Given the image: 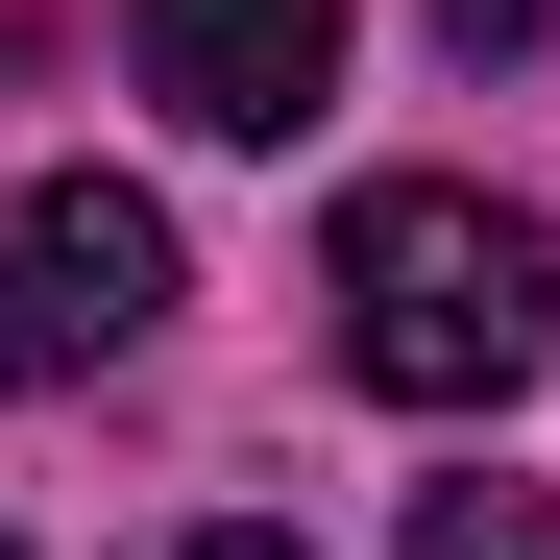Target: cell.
<instances>
[{
  "label": "cell",
  "instance_id": "cell-4",
  "mask_svg": "<svg viewBox=\"0 0 560 560\" xmlns=\"http://www.w3.org/2000/svg\"><path fill=\"white\" fill-rule=\"evenodd\" d=\"M415 560H560V488H512V463H463V488H415Z\"/></svg>",
  "mask_w": 560,
  "mask_h": 560
},
{
  "label": "cell",
  "instance_id": "cell-1",
  "mask_svg": "<svg viewBox=\"0 0 560 560\" xmlns=\"http://www.w3.org/2000/svg\"><path fill=\"white\" fill-rule=\"evenodd\" d=\"M317 293H341V365H365L390 415H488V390H536V341H560L536 220L463 196V171H365L341 244H317Z\"/></svg>",
  "mask_w": 560,
  "mask_h": 560
},
{
  "label": "cell",
  "instance_id": "cell-6",
  "mask_svg": "<svg viewBox=\"0 0 560 560\" xmlns=\"http://www.w3.org/2000/svg\"><path fill=\"white\" fill-rule=\"evenodd\" d=\"M171 560H293V536H244V512H220V536H171Z\"/></svg>",
  "mask_w": 560,
  "mask_h": 560
},
{
  "label": "cell",
  "instance_id": "cell-5",
  "mask_svg": "<svg viewBox=\"0 0 560 560\" xmlns=\"http://www.w3.org/2000/svg\"><path fill=\"white\" fill-rule=\"evenodd\" d=\"M439 49H463V73H512V49H560V0H439Z\"/></svg>",
  "mask_w": 560,
  "mask_h": 560
},
{
  "label": "cell",
  "instance_id": "cell-3",
  "mask_svg": "<svg viewBox=\"0 0 560 560\" xmlns=\"http://www.w3.org/2000/svg\"><path fill=\"white\" fill-rule=\"evenodd\" d=\"M122 49H147V98L196 147H293L341 98V0H122Z\"/></svg>",
  "mask_w": 560,
  "mask_h": 560
},
{
  "label": "cell",
  "instance_id": "cell-2",
  "mask_svg": "<svg viewBox=\"0 0 560 560\" xmlns=\"http://www.w3.org/2000/svg\"><path fill=\"white\" fill-rule=\"evenodd\" d=\"M171 317V220L122 171H49L25 220H0V390H73V365H122Z\"/></svg>",
  "mask_w": 560,
  "mask_h": 560
},
{
  "label": "cell",
  "instance_id": "cell-7",
  "mask_svg": "<svg viewBox=\"0 0 560 560\" xmlns=\"http://www.w3.org/2000/svg\"><path fill=\"white\" fill-rule=\"evenodd\" d=\"M0 560H25V536H0Z\"/></svg>",
  "mask_w": 560,
  "mask_h": 560
}]
</instances>
